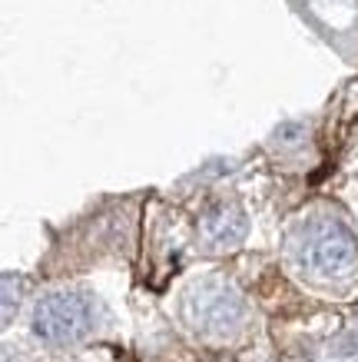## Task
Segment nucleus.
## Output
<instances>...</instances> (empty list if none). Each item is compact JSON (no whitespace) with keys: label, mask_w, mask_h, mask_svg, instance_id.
<instances>
[{"label":"nucleus","mask_w":358,"mask_h":362,"mask_svg":"<svg viewBox=\"0 0 358 362\" xmlns=\"http://www.w3.org/2000/svg\"><path fill=\"white\" fill-rule=\"evenodd\" d=\"M299 266L305 273L322 276V279H338L358 266V246L345 226L322 220L309 226L305 236L299 240Z\"/></svg>","instance_id":"f257e3e1"},{"label":"nucleus","mask_w":358,"mask_h":362,"mask_svg":"<svg viewBox=\"0 0 358 362\" xmlns=\"http://www.w3.org/2000/svg\"><path fill=\"white\" fill-rule=\"evenodd\" d=\"M93 329V299L87 293H50L33 309V332L50 346H70Z\"/></svg>","instance_id":"f03ea898"},{"label":"nucleus","mask_w":358,"mask_h":362,"mask_svg":"<svg viewBox=\"0 0 358 362\" xmlns=\"http://www.w3.org/2000/svg\"><path fill=\"white\" fill-rule=\"evenodd\" d=\"M186 313H189V322H193L199 332L206 336H232V332L246 322V303L232 286L226 283H206L189 293V303H186Z\"/></svg>","instance_id":"7ed1b4c3"},{"label":"nucleus","mask_w":358,"mask_h":362,"mask_svg":"<svg viewBox=\"0 0 358 362\" xmlns=\"http://www.w3.org/2000/svg\"><path fill=\"white\" fill-rule=\"evenodd\" d=\"M246 233H249V220H246V213H242L236 203H216V206H209L206 216L199 220L203 246L213 252L236 250L239 243L246 240Z\"/></svg>","instance_id":"20e7f679"},{"label":"nucleus","mask_w":358,"mask_h":362,"mask_svg":"<svg viewBox=\"0 0 358 362\" xmlns=\"http://www.w3.org/2000/svg\"><path fill=\"white\" fill-rule=\"evenodd\" d=\"M20 299H23V279H17V276H0V329L17 316Z\"/></svg>","instance_id":"39448f33"},{"label":"nucleus","mask_w":358,"mask_h":362,"mask_svg":"<svg viewBox=\"0 0 358 362\" xmlns=\"http://www.w3.org/2000/svg\"><path fill=\"white\" fill-rule=\"evenodd\" d=\"M0 362H20V356H17L11 346H0Z\"/></svg>","instance_id":"423d86ee"}]
</instances>
